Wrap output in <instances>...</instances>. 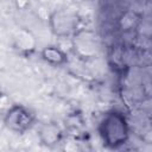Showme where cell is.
<instances>
[{"label":"cell","instance_id":"1","mask_svg":"<svg viewBox=\"0 0 152 152\" xmlns=\"http://www.w3.org/2000/svg\"><path fill=\"white\" fill-rule=\"evenodd\" d=\"M97 134L104 148L120 150L129 140V124L126 115L118 109L106 112L97 124Z\"/></svg>","mask_w":152,"mask_h":152},{"label":"cell","instance_id":"2","mask_svg":"<svg viewBox=\"0 0 152 152\" xmlns=\"http://www.w3.org/2000/svg\"><path fill=\"white\" fill-rule=\"evenodd\" d=\"M2 122L10 132L23 135L36 126L37 115L30 107L21 103H14L4 114Z\"/></svg>","mask_w":152,"mask_h":152},{"label":"cell","instance_id":"3","mask_svg":"<svg viewBox=\"0 0 152 152\" xmlns=\"http://www.w3.org/2000/svg\"><path fill=\"white\" fill-rule=\"evenodd\" d=\"M48 23L53 36L58 38H66L76 33L80 24V18L75 12L63 8L53 11L49 17Z\"/></svg>","mask_w":152,"mask_h":152},{"label":"cell","instance_id":"4","mask_svg":"<svg viewBox=\"0 0 152 152\" xmlns=\"http://www.w3.org/2000/svg\"><path fill=\"white\" fill-rule=\"evenodd\" d=\"M38 139L40 141V145L48 148H53L61 144L63 139V129L55 122L45 124L38 132Z\"/></svg>","mask_w":152,"mask_h":152},{"label":"cell","instance_id":"5","mask_svg":"<svg viewBox=\"0 0 152 152\" xmlns=\"http://www.w3.org/2000/svg\"><path fill=\"white\" fill-rule=\"evenodd\" d=\"M40 58L52 66H63L69 62L68 53L62 48L53 44L45 45L40 50Z\"/></svg>","mask_w":152,"mask_h":152},{"label":"cell","instance_id":"6","mask_svg":"<svg viewBox=\"0 0 152 152\" xmlns=\"http://www.w3.org/2000/svg\"><path fill=\"white\" fill-rule=\"evenodd\" d=\"M13 2L18 11H25L31 5V0H13Z\"/></svg>","mask_w":152,"mask_h":152}]
</instances>
